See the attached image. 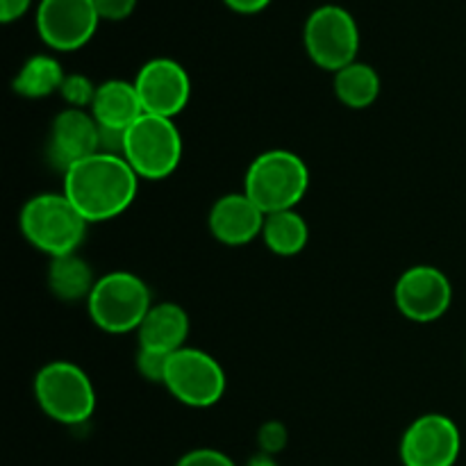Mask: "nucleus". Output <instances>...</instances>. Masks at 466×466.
<instances>
[{
  "instance_id": "11",
  "label": "nucleus",
  "mask_w": 466,
  "mask_h": 466,
  "mask_svg": "<svg viewBox=\"0 0 466 466\" xmlns=\"http://www.w3.org/2000/svg\"><path fill=\"white\" fill-rule=\"evenodd\" d=\"M462 437L453 419L444 414H423L400 440L405 466H453L460 458Z\"/></svg>"
},
{
  "instance_id": "2",
  "label": "nucleus",
  "mask_w": 466,
  "mask_h": 466,
  "mask_svg": "<svg viewBox=\"0 0 466 466\" xmlns=\"http://www.w3.org/2000/svg\"><path fill=\"white\" fill-rule=\"evenodd\" d=\"M18 221L23 237L50 259L77 253L89 226L64 194L32 196L23 205Z\"/></svg>"
},
{
  "instance_id": "19",
  "label": "nucleus",
  "mask_w": 466,
  "mask_h": 466,
  "mask_svg": "<svg viewBox=\"0 0 466 466\" xmlns=\"http://www.w3.org/2000/svg\"><path fill=\"white\" fill-rule=\"evenodd\" d=\"M62 64L50 55H35L21 66V71L14 77L12 86L23 98H48L64 85Z\"/></svg>"
},
{
  "instance_id": "3",
  "label": "nucleus",
  "mask_w": 466,
  "mask_h": 466,
  "mask_svg": "<svg viewBox=\"0 0 466 466\" xmlns=\"http://www.w3.org/2000/svg\"><path fill=\"white\" fill-rule=\"evenodd\" d=\"M309 171L291 150H267L250 162L244 177V194L264 214L294 209L305 198Z\"/></svg>"
},
{
  "instance_id": "20",
  "label": "nucleus",
  "mask_w": 466,
  "mask_h": 466,
  "mask_svg": "<svg viewBox=\"0 0 466 466\" xmlns=\"http://www.w3.org/2000/svg\"><path fill=\"white\" fill-rule=\"evenodd\" d=\"M335 94L346 107L367 109L380 96V76L364 62H353L335 73Z\"/></svg>"
},
{
  "instance_id": "26",
  "label": "nucleus",
  "mask_w": 466,
  "mask_h": 466,
  "mask_svg": "<svg viewBox=\"0 0 466 466\" xmlns=\"http://www.w3.org/2000/svg\"><path fill=\"white\" fill-rule=\"evenodd\" d=\"M32 0H0V21L12 23L18 21L23 14L30 9Z\"/></svg>"
},
{
  "instance_id": "27",
  "label": "nucleus",
  "mask_w": 466,
  "mask_h": 466,
  "mask_svg": "<svg viewBox=\"0 0 466 466\" xmlns=\"http://www.w3.org/2000/svg\"><path fill=\"white\" fill-rule=\"evenodd\" d=\"M232 12H239V14H258L262 12L264 7H268L271 0H223Z\"/></svg>"
},
{
  "instance_id": "12",
  "label": "nucleus",
  "mask_w": 466,
  "mask_h": 466,
  "mask_svg": "<svg viewBox=\"0 0 466 466\" xmlns=\"http://www.w3.org/2000/svg\"><path fill=\"white\" fill-rule=\"evenodd\" d=\"M144 114L173 118L187 107L191 98V80L176 59L157 57L141 66L135 77Z\"/></svg>"
},
{
  "instance_id": "5",
  "label": "nucleus",
  "mask_w": 466,
  "mask_h": 466,
  "mask_svg": "<svg viewBox=\"0 0 466 466\" xmlns=\"http://www.w3.org/2000/svg\"><path fill=\"white\" fill-rule=\"evenodd\" d=\"M123 159L146 180H164L182 159V135L173 118L144 114L123 137Z\"/></svg>"
},
{
  "instance_id": "14",
  "label": "nucleus",
  "mask_w": 466,
  "mask_h": 466,
  "mask_svg": "<svg viewBox=\"0 0 466 466\" xmlns=\"http://www.w3.org/2000/svg\"><path fill=\"white\" fill-rule=\"evenodd\" d=\"M267 214L241 191L226 194L209 209V232L217 241L226 246L250 244L255 237H262Z\"/></svg>"
},
{
  "instance_id": "22",
  "label": "nucleus",
  "mask_w": 466,
  "mask_h": 466,
  "mask_svg": "<svg viewBox=\"0 0 466 466\" xmlns=\"http://www.w3.org/2000/svg\"><path fill=\"white\" fill-rule=\"evenodd\" d=\"M171 355L157 353V350L139 349L137 353V369H139L141 376L150 382H162L164 385V373H167V364Z\"/></svg>"
},
{
  "instance_id": "18",
  "label": "nucleus",
  "mask_w": 466,
  "mask_h": 466,
  "mask_svg": "<svg viewBox=\"0 0 466 466\" xmlns=\"http://www.w3.org/2000/svg\"><path fill=\"white\" fill-rule=\"evenodd\" d=\"M262 239L273 255L294 258L308 246L309 228L308 221L296 209L267 214L262 228Z\"/></svg>"
},
{
  "instance_id": "23",
  "label": "nucleus",
  "mask_w": 466,
  "mask_h": 466,
  "mask_svg": "<svg viewBox=\"0 0 466 466\" xmlns=\"http://www.w3.org/2000/svg\"><path fill=\"white\" fill-rule=\"evenodd\" d=\"M176 466H235V462H232L226 453H221V451L198 449L182 455L180 462Z\"/></svg>"
},
{
  "instance_id": "9",
  "label": "nucleus",
  "mask_w": 466,
  "mask_h": 466,
  "mask_svg": "<svg viewBox=\"0 0 466 466\" xmlns=\"http://www.w3.org/2000/svg\"><path fill=\"white\" fill-rule=\"evenodd\" d=\"M98 23L94 0H41L36 7V32L48 48L59 53L89 44Z\"/></svg>"
},
{
  "instance_id": "13",
  "label": "nucleus",
  "mask_w": 466,
  "mask_h": 466,
  "mask_svg": "<svg viewBox=\"0 0 466 466\" xmlns=\"http://www.w3.org/2000/svg\"><path fill=\"white\" fill-rule=\"evenodd\" d=\"M96 153H100V126L94 114L77 107L62 109L50 127V164L66 173L73 164Z\"/></svg>"
},
{
  "instance_id": "6",
  "label": "nucleus",
  "mask_w": 466,
  "mask_h": 466,
  "mask_svg": "<svg viewBox=\"0 0 466 466\" xmlns=\"http://www.w3.org/2000/svg\"><path fill=\"white\" fill-rule=\"evenodd\" d=\"M35 399L53 421L77 426L96 410V390L89 376L73 362H48L35 376Z\"/></svg>"
},
{
  "instance_id": "15",
  "label": "nucleus",
  "mask_w": 466,
  "mask_h": 466,
  "mask_svg": "<svg viewBox=\"0 0 466 466\" xmlns=\"http://www.w3.org/2000/svg\"><path fill=\"white\" fill-rule=\"evenodd\" d=\"M137 337H139V349L173 355L176 350L185 349L189 337V317L176 303H155L141 321Z\"/></svg>"
},
{
  "instance_id": "10",
  "label": "nucleus",
  "mask_w": 466,
  "mask_h": 466,
  "mask_svg": "<svg viewBox=\"0 0 466 466\" xmlns=\"http://www.w3.org/2000/svg\"><path fill=\"white\" fill-rule=\"evenodd\" d=\"M394 300L405 319L431 323L444 317L453 300L451 280L437 267L419 264L408 268L394 287Z\"/></svg>"
},
{
  "instance_id": "7",
  "label": "nucleus",
  "mask_w": 466,
  "mask_h": 466,
  "mask_svg": "<svg viewBox=\"0 0 466 466\" xmlns=\"http://www.w3.org/2000/svg\"><path fill=\"white\" fill-rule=\"evenodd\" d=\"M303 44L309 59L323 71H341L358 62L360 30L350 12L339 5H323L309 14L303 30Z\"/></svg>"
},
{
  "instance_id": "4",
  "label": "nucleus",
  "mask_w": 466,
  "mask_h": 466,
  "mask_svg": "<svg viewBox=\"0 0 466 466\" xmlns=\"http://www.w3.org/2000/svg\"><path fill=\"white\" fill-rule=\"evenodd\" d=\"M89 317L109 335H126L139 330L141 321L153 308L150 289L139 276L130 271H112L98 278L86 299Z\"/></svg>"
},
{
  "instance_id": "1",
  "label": "nucleus",
  "mask_w": 466,
  "mask_h": 466,
  "mask_svg": "<svg viewBox=\"0 0 466 466\" xmlns=\"http://www.w3.org/2000/svg\"><path fill=\"white\" fill-rule=\"evenodd\" d=\"M139 189V176L121 155L96 153L64 173V191L86 223L116 218L126 212Z\"/></svg>"
},
{
  "instance_id": "16",
  "label": "nucleus",
  "mask_w": 466,
  "mask_h": 466,
  "mask_svg": "<svg viewBox=\"0 0 466 466\" xmlns=\"http://www.w3.org/2000/svg\"><path fill=\"white\" fill-rule=\"evenodd\" d=\"M96 123L109 130H127L137 118L144 116L135 82L109 80L98 85L94 105L89 109Z\"/></svg>"
},
{
  "instance_id": "8",
  "label": "nucleus",
  "mask_w": 466,
  "mask_h": 466,
  "mask_svg": "<svg viewBox=\"0 0 466 466\" xmlns=\"http://www.w3.org/2000/svg\"><path fill=\"white\" fill-rule=\"evenodd\" d=\"M164 387L182 405L212 408L226 394V373L212 355L185 346L168 358Z\"/></svg>"
},
{
  "instance_id": "25",
  "label": "nucleus",
  "mask_w": 466,
  "mask_h": 466,
  "mask_svg": "<svg viewBox=\"0 0 466 466\" xmlns=\"http://www.w3.org/2000/svg\"><path fill=\"white\" fill-rule=\"evenodd\" d=\"M100 21H123L137 7V0H94Z\"/></svg>"
},
{
  "instance_id": "21",
  "label": "nucleus",
  "mask_w": 466,
  "mask_h": 466,
  "mask_svg": "<svg viewBox=\"0 0 466 466\" xmlns=\"http://www.w3.org/2000/svg\"><path fill=\"white\" fill-rule=\"evenodd\" d=\"M96 91L98 86L89 80L86 76H80V73H73V76L64 77V85L59 89L62 98L66 100L68 107H77V109H91L96 98Z\"/></svg>"
},
{
  "instance_id": "24",
  "label": "nucleus",
  "mask_w": 466,
  "mask_h": 466,
  "mask_svg": "<svg viewBox=\"0 0 466 466\" xmlns=\"http://www.w3.org/2000/svg\"><path fill=\"white\" fill-rule=\"evenodd\" d=\"M259 446H262L264 455H273L278 453V451L285 449L287 444V431L282 423L278 421H268L264 423L262 431H259Z\"/></svg>"
},
{
  "instance_id": "17",
  "label": "nucleus",
  "mask_w": 466,
  "mask_h": 466,
  "mask_svg": "<svg viewBox=\"0 0 466 466\" xmlns=\"http://www.w3.org/2000/svg\"><path fill=\"white\" fill-rule=\"evenodd\" d=\"M96 280L94 268L77 253L53 258L48 267V289L59 300L89 299Z\"/></svg>"
},
{
  "instance_id": "28",
  "label": "nucleus",
  "mask_w": 466,
  "mask_h": 466,
  "mask_svg": "<svg viewBox=\"0 0 466 466\" xmlns=\"http://www.w3.org/2000/svg\"><path fill=\"white\" fill-rule=\"evenodd\" d=\"M248 466H278V464L273 462L271 455H258V458L250 460Z\"/></svg>"
}]
</instances>
